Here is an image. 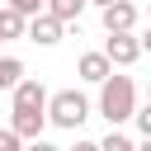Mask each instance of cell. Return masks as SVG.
<instances>
[{"label":"cell","instance_id":"1","mask_svg":"<svg viewBox=\"0 0 151 151\" xmlns=\"http://www.w3.org/2000/svg\"><path fill=\"white\" fill-rule=\"evenodd\" d=\"M99 113L109 118V127H118V123H127L132 113H137V85H132V76H104L99 80Z\"/></svg>","mask_w":151,"mask_h":151},{"label":"cell","instance_id":"2","mask_svg":"<svg viewBox=\"0 0 151 151\" xmlns=\"http://www.w3.org/2000/svg\"><path fill=\"white\" fill-rule=\"evenodd\" d=\"M85 118H90V99H85L80 90H57V94H47V123L76 132Z\"/></svg>","mask_w":151,"mask_h":151},{"label":"cell","instance_id":"3","mask_svg":"<svg viewBox=\"0 0 151 151\" xmlns=\"http://www.w3.org/2000/svg\"><path fill=\"white\" fill-rule=\"evenodd\" d=\"M61 28H66V24H61L57 14H47V9H38V14L28 19V28H24V33H28V38L38 42V47H57V42H61Z\"/></svg>","mask_w":151,"mask_h":151},{"label":"cell","instance_id":"4","mask_svg":"<svg viewBox=\"0 0 151 151\" xmlns=\"http://www.w3.org/2000/svg\"><path fill=\"white\" fill-rule=\"evenodd\" d=\"M104 57H109L113 66H132V61L142 57V42H137L132 33H109V38H104Z\"/></svg>","mask_w":151,"mask_h":151},{"label":"cell","instance_id":"5","mask_svg":"<svg viewBox=\"0 0 151 151\" xmlns=\"http://www.w3.org/2000/svg\"><path fill=\"white\" fill-rule=\"evenodd\" d=\"M104 28H109V33H132V28H137V5H132V0L104 5Z\"/></svg>","mask_w":151,"mask_h":151},{"label":"cell","instance_id":"6","mask_svg":"<svg viewBox=\"0 0 151 151\" xmlns=\"http://www.w3.org/2000/svg\"><path fill=\"white\" fill-rule=\"evenodd\" d=\"M42 123H47V113H42V109H14V113H9V127H14L24 142L42 137Z\"/></svg>","mask_w":151,"mask_h":151},{"label":"cell","instance_id":"7","mask_svg":"<svg viewBox=\"0 0 151 151\" xmlns=\"http://www.w3.org/2000/svg\"><path fill=\"white\" fill-rule=\"evenodd\" d=\"M14 109H42V113H47V90H42V80H19V85H14Z\"/></svg>","mask_w":151,"mask_h":151},{"label":"cell","instance_id":"8","mask_svg":"<svg viewBox=\"0 0 151 151\" xmlns=\"http://www.w3.org/2000/svg\"><path fill=\"white\" fill-rule=\"evenodd\" d=\"M76 71H80V80H90V85H99V80H104V76H109V71H113V61H109V57H104V52H85V57H80V66H76Z\"/></svg>","mask_w":151,"mask_h":151},{"label":"cell","instance_id":"9","mask_svg":"<svg viewBox=\"0 0 151 151\" xmlns=\"http://www.w3.org/2000/svg\"><path fill=\"white\" fill-rule=\"evenodd\" d=\"M24 28H28V19L14 9V5H0V38L9 42V38H24Z\"/></svg>","mask_w":151,"mask_h":151},{"label":"cell","instance_id":"10","mask_svg":"<svg viewBox=\"0 0 151 151\" xmlns=\"http://www.w3.org/2000/svg\"><path fill=\"white\" fill-rule=\"evenodd\" d=\"M85 5H90V0H47L42 9H47V14H57L61 24H71V19H80V9H85Z\"/></svg>","mask_w":151,"mask_h":151},{"label":"cell","instance_id":"11","mask_svg":"<svg viewBox=\"0 0 151 151\" xmlns=\"http://www.w3.org/2000/svg\"><path fill=\"white\" fill-rule=\"evenodd\" d=\"M24 80V61H14V57H0V90H14Z\"/></svg>","mask_w":151,"mask_h":151},{"label":"cell","instance_id":"12","mask_svg":"<svg viewBox=\"0 0 151 151\" xmlns=\"http://www.w3.org/2000/svg\"><path fill=\"white\" fill-rule=\"evenodd\" d=\"M99 151H137V146H132V137H123L118 127H109V137L99 142Z\"/></svg>","mask_w":151,"mask_h":151},{"label":"cell","instance_id":"13","mask_svg":"<svg viewBox=\"0 0 151 151\" xmlns=\"http://www.w3.org/2000/svg\"><path fill=\"white\" fill-rule=\"evenodd\" d=\"M0 151H24V137L14 127H0Z\"/></svg>","mask_w":151,"mask_h":151},{"label":"cell","instance_id":"14","mask_svg":"<svg viewBox=\"0 0 151 151\" xmlns=\"http://www.w3.org/2000/svg\"><path fill=\"white\" fill-rule=\"evenodd\" d=\"M132 118H137V127H142V137H151V99H146V104H142V109H137Z\"/></svg>","mask_w":151,"mask_h":151},{"label":"cell","instance_id":"15","mask_svg":"<svg viewBox=\"0 0 151 151\" xmlns=\"http://www.w3.org/2000/svg\"><path fill=\"white\" fill-rule=\"evenodd\" d=\"M9 5H14V9L24 14V19H33V14H38V9L47 5V0H9Z\"/></svg>","mask_w":151,"mask_h":151},{"label":"cell","instance_id":"16","mask_svg":"<svg viewBox=\"0 0 151 151\" xmlns=\"http://www.w3.org/2000/svg\"><path fill=\"white\" fill-rule=\"evenodd\" d=\"M24 151H61V146H52V142H42V137H33V142H28Z\"/></svg>","mask_w":151,"mask_h":151},{"label":"cell","instance_id":"17","mask_svg":"<svg viewBox=\"0 0 151 151\" xmlns=\"http://www.w3.org/2000/svg\"><path fill=\"white\" fill-rule=\"evenodd\" d=\"M61 151H99V142H76V146H61Z\"/></svg>","mask_w":151,"mask_h":151},{"label":"cell","instance_id":"18","mask_svg":"<svg viewBox=\"0 0 151 151\" xmlns=\"http://www.w3.org/2000/svg\"><path fill=\"white\" fill-rule=\"evenodd\" d=\"M137 42H142V52H151V28H146V33L137 38Z\"/></svg>","mask_w":151,"mask_h":151},{"label":"cell","instance_id":"19","mask_svg":"<svg viewBox=\"0 0 151 151\" xmlns=\"http://www.w3.org/2000/svg\"><path fill=\"white\" fill-rule=\"evenodd\" d=\"M137 151H151V137H142V146H137Z\"/></svg>","mask_w":151,"mask_h":151},{"label":"cell","instance_id":"20","mask_svg":"<svg viewBox=\"0 0 151 151\" xmlns=\"http://www.w3.org/2000/svg\"><path fill=\"white\" fill-rule=\"evenodd\" d=\"M90 5H99V9H104V5H113V0H90Z\"/></svg>","mask_w":151,"mask_h":151},{"label":"cell","instance_id":"21","mask_svg":"<svg viewBox=\"0 0 151 151\" xmlns=\"http://www.w3.org/2000/svg\"><path fill=\"white\" fill-rule=\"evenodd\" d=\"M146 99H151V85H146Z\"/></svg>","mask_w":151,"mask_h":151},{"label":"cell","instance_id":"22","mask_svg":"<svg viewBox=\"0 0 151 151\" xmlns=\"http://www.w3.org/2000/svg\"><path fill=\"white\" fill-rule=\"evenodd\" d=\"M146 14H151V0H146Z\"/></svg>","mask_w":151,"mask_h":151},{"label":"cell","instance_id":"23","mask_svg":"<svg viewBox=\"0 0 151 151\" xmlns=\"http://www.w3.org/2000/svg\"><path fill=\"white\" fill-rule=\"evenodd\" d=\"M0 42H5V38H0Z\"/></svg>","mask_w":151,"mask_h":151}]
</instances>
